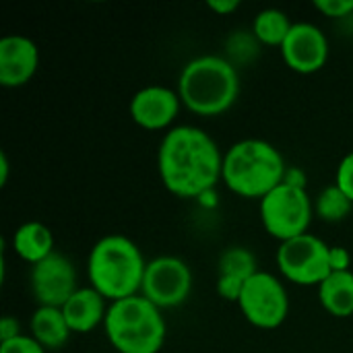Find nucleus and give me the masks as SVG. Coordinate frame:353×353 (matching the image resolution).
Masks as SVG:
<instances>
[{
    "instance_id": "6",
    "label": "nucleus",
    "mask_w": 353,
    "mask_h": 353,
    "mask_svg": "<svg viewBox=\"0 0 353 353\" xmlns=\"http://www.w3.org/2000/svg\"><path fill=\"white\" fill-rule=\"evenodd\" d=\"M314 217V203L306 188L281 182L261 201V221L265 232L281 244L308 234Z\"/></svg>"
},
{
    "instance_id": "8",
    "label": "nucleus",
    "mask_w": 353,
    "mask_h": 353,
    "mask_svg": "<svg viewBox=\"0 0 353 353\" xmlns=\"http://www.w3.org/2000/svg\"><path fill=\"white\" fill-rule=\"evenodd\" d=\"M244 319L263 331L281 327L290 314V298L285 285L271 273H254L238 300Z\"/></svg>"
},
{
    "instance_id": "18",
    "label": "nucleus",
    "mask_w": 353,
    "mask_h": 353,
    "mask_svg": "<svg viewBox=\"0 0 353 353\" xmlns=\"http://www.w3.org/2000/svg\"><path fill=\"white\" fill-rule=\"evenodd\" d=\"M292 27H294V23L290 21V17L283 10L265 8L252 21V35L263 46L281 48L285 37L290 35Z\"/></svg>"
},
{
    "instance_id": "16",
    "label": "nucleus",
    "mask_w": 353,
    "mask_h": 353,
    "mask_svg": "<svg viewBox=\"0 0 353 353\" xmlns=\"http://www.w3.org/2000/svg\"><path fill=\"white\" fill-rule=\"evenodd\" d=\"M29 331H31V337L46 352L64 347L72 333L62 314V308H52V306H37V310L31 316Z\"/></svg>"
},
{
    "instance_id": "22",
    "label": "nucleus",
    "mask_w": 353,
    "mask_h": 353,
    "mask_svg": "<svg viewBox=\"0 0 353 353\" xmlns=\"http://www.w3.org/2000/svg\"><path fill=\"white\" fill-rule=\"evenodd\" d=\"M0 353H46V350L31 335H19L10 341H2Z\"/></svg>"
},
{
    "instance_id": "24",
    "label": "nucleus",
    "mask_w": 353,
    "mask_h": 353,
    "mask_svg": "<svg viewBox=\"0 0 353 353\" xmlns=\"http://www.w3.org/2000/svg\"><path fill=\"white\" fill-rule=\"evenodd\" d=\"M314 8L331 19H343L353 14V0H316Z\"/></svg>"
},
{
    "instance_id": "21",
    "label": "nucleus",
    "mask_w": 353,
    "mask_h": 353,
    "mask_svg": "<svg viewBox=\"0 0 353 353\" xmlns=\"http://www.w3.org/2000/svg\"><path fill=\"white\" fill-rule=\"evenodd\" d=\"M335 184L345 192V196L353 203V151L347 153L339 165H337V174H335Z\"/></svg>"
},
{
    "instance_id": "10",
    "label": "nucleus",
    "mask_w": 353,
    "mask_h": 353,
    "mask_svg": "<svg viewBox=\"0 0 353 353\" xmlns=\"http://www.w3.org/2000/svg\"><path fill=\"white\" fill-rule=\"evenodd\" d=\"M31 292L39 306L62 308L77 288V269L64 254H50L31 267Z\"/></svg>"
},
{
    "instance_id": "17",
    "label": "nucleus",
    "mask_w": 353,
    "mask_h": 353,
    "mask_svg": "<svg viewBox=\"0 0 353 353\" xmlns=\"http://www.w3.org/2000/svg\"><path fill=\"white\" fill-rule=\"evenodd\" d=\"M319 300L327 314L335 319H350L353 316V273L339 271L331 273L319 285Z\"/></svg>"
},
{
    "instance_id": "14",
    "label": "nucleus",
    "mask_w": 353,
    "mask_h": 353,
    "mask_svg": "<svg viewBox=\"0 0 353 353\" xmlns=\"http://www.w3.org/2000/svg\"><path fill=\"white\" fill-rule=\"evenodd\" d=\"M108 308H110L108 300L89 285V288H79L68 298V302L62 306V314L72 333L85 335L95 331L99 325H103Z\"/></svg>"
},
{
    "instance_id": "2",
    "label": "nucleus",
    "mask_w": 353,
    "mask_h": 353,
    "mask_svg": "<svg viewBox=\"0 0 353 353\" xmlns=\"http://www.w3.org/2000/svg\"><path fill=\"white\" fill-rule=\"evenodd\" d=\"M147 261L141 248L126 236L110 234L99 238L87 259L89 285L110 304L141 294Z\"/></svg>"
},
{
    "instance_id": "7",
    "label": "nucleus",
    "mask_w": 353,
    "mask_h": 353,
    "mask_svg": "<svg viewBox=\"0 0 353 353\" xmlns=\"http://www.w3.org/2000/svg\"><path fill=\"white\" fill-rule=\"evenodd\" d=\"M277 267L288 281L302 288H319L333 273L331 246L308 232L279 244Z\"/></svg>"
},
{
    "instance_id": "9",
    "label": "nucleus",
    "mask_w": 353,
    "mask_h": 353,
    "mask_svg": "<svg viewBox=\"0 0 353 353\" xmlns=\"http://www.w3.org/2000/svg\"><path fill=\"white\" fill-rule=\"evenodd\" d=\"M192 292V271L178 256H157L147 263L141 296L159 310L176 308Z\"/></svg>"
},
{
    "instance_id": "12",
    "label": "nucleus",
    "mask_w": 353,
    "mask_h": 353,
    "mask_svg": "<svg viewBox=\"0 0 353 353\" xmlns=\"http://www.w3.org/2000/svg\"><path fill=\"white\" fill-rule=\"evenodd\" d=\"M182 99L178 91L163 85H149L139 89L130 99V118L145 130H170L178 118Z\"/></svg>"
},
{
    "instance_id": "3",
    "label": "nucleus",
    "mask_w": 353,
    "mask_h": 353,
    "mask_svg": "<svg viewBox=\"0 0 353 353\" xmlns=\"http://www.w3.org/2000/svg\"><path fill=\"white\" fill-rule=\"evenodd\" d=\"M178 95L192 114L211 118L228 112L240 95V77L223 56L205 54L186 62L178 77Z\"/></svg>"
},
{
    "instance_id": "13",
    "label": "nucleus",
    "mask_w": 353,
    "mask_h": 353,
    "mask_svg": "<svg viewBox=\"0 0 353 353\" xmlns=\"http://www.w3.org/2000/svg\"><path fill=\"white\" fill-rule=\"evenodd\" d=\"M39 68L37 43L27 35H6L0 39V85L17 89L27 85Z\"/></svg>"
},
{
    "instance_id": "20",
    "label": "nucleus",
    "mask_w": 353,
    "mask_h": 353,
    "mask_svg": "<svg viewBox=\"0 0 353 353\" xmlns=\"http://www.w3.org/2000/svg\"><path fill=\"white\" fill-rule=\"evenodd\" d=\"M353 203L345 196V192L337 184H333L319 192L314 201V215L327 223H337L350 215Z\"/></svg>"
},
{
    "instance_id": "11",
    "label": "nucleus",
    "mask_w": 353,
    "mask_h": 353,
    "mask_svg": "<svg viewBox=\"0 0 353 353\" xmlns=\"http://www.w3.org/2000/svg\"><path fill=\"white\" fill-rule=\"evenodd\" d=\"M281 56L298 74L319 72L329 60V39L314 23H294L281 46Z\"/></svg>"
},
{
    "instance_id": "19",
    "label": "nucleus",
    "mask_w": 353,
    "mask_h": 353,
    "mask_svg": "<svg viewBox=\"0 0 353 353\" xmlns=\"http://www.w3.org/2000/svg\"><path fill=\"white\" fill-rule=\"evenodd\" d=\"M254 273H259L256 259L244 246H230V248H225L221 252L219 261H217V275L236 277V279L248 281Z\"/></svg>"
},
{
    "instance_id": "23",
    "label": "nucleus",
    "mask_w": 353,
    "mask_h": 353,
    "mask_svg": "<svg viewBox=\"0 0 353 353\" xmlns=\"http://www.w3.org/2000/svg\"><path fill=\"white\" fill-rule=\"evenodd\" d=\"M244 285L246 281L242 279H236V277H223V275H217V294L219 298H223L225 302H236L240 300L242 292H244Z\"/></svg>"
},
{
    "instance_id": "27",
    "label": "nucleus",
    "mask_w": 353,
    "mask_h": 353,
    "mask_svg": "<svg viewBox=\"0 0 353 353\" xmlns=\"http://www.w3.org/2000/svg\"><path fill=\"white\" fill-rule=\"evenodd\" d=\"M240 0H209L207 6L217 14H232L240 8Z\"/></svg>"
},
{
    "instance_id": "26",
    "label": "nucleus",
    "mask_w": 353,
    "mask_h": 353,
    "mask_svg": "<svg viewBox=\"0 0 353 353\" xmlns=\"http://www.w3.org/2000/svg\"><path fill=\"white\" fill-rule=\"evenodd\" d=\"M19 335H23L21 333V323L14 316H2V321H0V343L10 341V339H14Z\"/></svg>"
},
{
    "instance_id": "1",
    "label": "nucleus",
    "mask_w": 353,
    "mask_h": 353,
    "mask_svg": "<svg viewBox=\"0 0 353 353\" xmlns=\"http://www.w3.org/2000/svg\"><path fill=\"white\" fill-rule=\"evenodd\" d=\"M157 172L168 192L180 199H203L221 180L223 153L203 128L174 126L161 139Z\"/></svg>"
},
{
    "instance_id": "28",
    "label": "nucleus",
    "mask_w": 353,
    "mask_h": 353,
    "mask_svg": "<svg viewBox=\"0 0 353 353\" xmlns=\"http://www.w3.org/2000/svg\"><path fill=\"white\" fill-rule=\"evenodd\" d=\"M8 182V157L2 151L0 153V186H4Z\"/></svg>"
},
{
    "instance_id": "5",
    "label": "nucleus",
    "mask_w": 353,
    "mask_h": 353,
    "mask_svg": "<svg viewBox=\"0 0 353 353\" xmlns=\"http://www.w3.org/2000/svg\"><path fill=\"white\" fill-rule=\"evenodd\" d=\"M103 331L118 353H159L168 333L161 310L141 294L112 302Z\"/></svg>"
},
{
    "instance_id": "25",
    "label": "nucleus",
    "mask_w": 353,
    "mask_h": 353,
    "mask_svg": "<svg viewBox=\"0 0 353 353\" xmlns=\"http://www.w3.org/2000/svg\"><path fill=\"white\" fill-rule=\"evenodd\" d=\"M350 265H352L350 252L345 248H341V246H331V269H333V273L352 271Z\"/></svg>"
},
{
    "instance_id": "4",
    "label": "nucleus",
    "mask_w": 353,
    "mask_h": 353,
    "mask_svg": "<svg viewBox=\"0 0 353 353\" xmlns=\"http://www.w3.org/2000/svg\"><path fill=\"white\" fill-rule=\"evenodd\" d=\"M285 159L277 147L263 139L238 141L223 153L221 180L242 199H265L285 180Z\"/></svg>"
},
{
    "instance_id": "15",
    "label": "nucleus",
    "mask_w": 353,
    "mask_h": 353,
    "mask_svg": "<svg viewBox=\"0 0 353 353\" xmlns=\"http://www.w3.org/2000/svg\"><path fill=\"white\" fill-rule=\"evenodd\" d=\"M12 250L17 256L31 267L54 254V234L48 225L39 221H27L19 225L12 234Z\"/></svg>"
}]
</instances>
